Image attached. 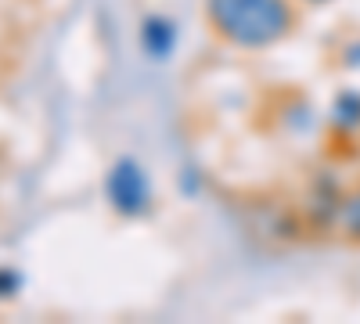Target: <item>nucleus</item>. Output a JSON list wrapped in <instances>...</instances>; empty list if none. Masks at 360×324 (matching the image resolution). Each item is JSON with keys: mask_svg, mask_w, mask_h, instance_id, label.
Instances as JSON below:
<instances>
[{"mask_svg": "<svg viewBox=\"0 0 360 324\" xmlns=\"http://www.w3.org/2000/svg\"><path fill=\"white\" fill-rule=\"evenodd\" d=\"M202 15L209 33L238 51H270L299 25L295 0H202Z\"/></svg>", "mask_w": 360, "mask_h": 324, "instance_id": "nucleus-1", "label": "nucleus"}, {"mask_svg": "<svg viewBox=\"0 0 360 324\" xmlns=\"http://www.w3.org/2000/svg\"><path fill=\"white\" fill-rule=\"evenodd\" d=\"M105 198L112 205V213H119L123 220H141L152 209V181H148V169L123 155L115 159L105 173Z\"/></svg>", "mask_w": 360, "mask_h": 324, "instance_id": "nucleus-2", "label": "nucleus"}, {"mask_svg": "<svg viewBox=\"0 0 360 324\" xmlns=\"http://www.w3.org/2000/svg\"><path fill=\"white\" fill-rule=\"evenodd\" d=\"M141 47L155 62L169 58L176 47V22H169L166 15H144L141 18Z\"/></svg>", "mask_w": 360, "mask_h": 324, "instance_id": "nucleus-3", "label": "nucleus"}, {"mask_svg": "<svg viewBox=\"0 0 360 324\" xmlns=\"http://www.w3.org/2000/svg\"><path fill=\"white\" fill-rule=\"evenodd\" d=\"M335 220H339V227H342V234L349 242H360V191L346 195L335 205Z\"/></svg>", "mask_w": 360, "mask_h": 324, "instance_id": "nucleus-4", "label": "nucleus"}, {"mask_svg": "<svg viewBox=\"0 0 360 324\" xmlns=\"http://www.w3.org/2000/svg\"><path fill=\"white\" fill-rule=\"evenodd\" d=\"M18 292H22V274L11 271V267H0V303L15 299Z\"/></svg>", "mask_w": 360, "mask_h": 324, "instance_id": "nucleus-5", "label": "nucleus"}, {"mask_svg": "<svg viewBox=\"0 0 360 324\" xmlns=\"http://www.w3.org/2000/svg\"><path fill=\"white\" fill-rule=\"evenodd\" d=\"M342 115H353V123L360 127V98L356 94H342L335 101V119H342Z\"/></svg>", "mask_w": 360, "mask_h": 324, "instance_id": "nucleus-6", "label": "nucleus"}, {"mask_svg": "<svg viewBox=\"0 0 360 324\" xmlns=\"http://www.w3.org/2000/svg\"><path fill=\"white\" fill-rule=\"evenodd\" d=\"M299 4H314V8H321V4H332V0H299Z\"/></svg>", "mask_w": 360, "mask_h": 324, "instance_id": "nucleus-7", "label": "nucleus"}]
</instances>
